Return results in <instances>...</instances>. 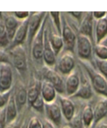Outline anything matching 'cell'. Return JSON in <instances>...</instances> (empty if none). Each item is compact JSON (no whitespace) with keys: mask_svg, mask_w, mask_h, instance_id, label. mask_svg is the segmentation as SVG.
<instances>
[{"mask_svg":"<svg viewBox=\"0 0 107 128\" xmlns=\"http://www.w3.org/2000/svg\"><path fill=\"white\" fill-rule=\"evenodd\" d=\"M81 63L87 72L91 81V84L96 92L107 98V80L99 72L88 62L81 60Z\"/></svg>","mask_w":107,"mask_h":128,"instance_id":"1","label":"cell"},{"mask_svg":"<svg viewBox=\"0 0 107 128\" xmlns=\"http://www.w3.org/2000/svg\"><path fill=\"white\" fill-rule=\"evenodd\" d=\"M47 13L43 20L39 30L37 32L32 42V55L36 60L43 59L44 48V33L48 19Z\"/></svg>","mask_w":107,"mask_h":128,"instance_id":"2","label":"cell"},{"mask_svg":"<svg viewBox=\"0 0 107 128\" xmlns=\"http://www.w3.org/2000/svg\"><path fill=\"white\" fill-rule=\"evenodd\" d=\"M47 12H37L31 14L29 16L27 35L26 40L29 47H31L32 42L37 33L40 28L41 23Z\"/></svg>","mask_w":107,"mask_h":128,"instance_id":"3","label":"cell"},{"mask_svg":"<svg viewBox=\"0 0 107 128\" xmlns=\"http://www.w3.org/2000/svg\"><path fill=\"white\" fill-rule=\"evenodd\" d=\"M93 42L86 36L79 34L77 37V53L82 60H88L92 56Z\"/></svg>","mask_w":107,"mask_h":128,"instance_id":"4","label":"cell"},{"mask_svg":"<svg viewBox=\"0 0 107 128\" xmlns=\"http://www.w3.org/2000/svg\"><path fill=\"white\" fill-rule=\"evenodd\" d=\"M45 111L47 119L57 126H60L62 120V113L60 106L55 100L45 104Z\"/></svg>","mask_w":107,"mask_h":128,"instance_id":"5","label":"cell"},{"mask_svg":"<svg viewBox=\"0 0 107 128\" xmlns=\"http://www.w3.org/2000/svg\"><path fill=\"white\" fill-rule=\"evenodd\" d=\"M13 82V72L9 64H0V92L11 89Z\"/></svg>","mask_w":107,"mask_h":128,"instance_id":"6","label":"cell"},{"mask_svg":"<svg viewBox=\"0 0 107 128\" xmlns=\"http://www.w3.org/2000/svg\"><path fill=\"white\" fill-rule=\"evenodd\" d=\"M63 21V25L62 27L61 36L64 46L69 52H72L76 43L77 37L74 31L66 22L65 20L64 19Z\"/></svg>","mask_w":107,"mask_h":128,"instance_id":"7","label":"cell"},{"mask_svg":"<svg viewBox=\"0 0 107 128\" xmlns=\"http://www.w3.org/2000/svg\"><path fill=\"white\" fill-rule=\"evenodd\" d=\"M10 50L11 51L12 62L15 68L19 72H25L27 68V63L25 52L21 45Z\"/></svg>","mask_w":107,"mask_h":128,"instance_id":"8","label":"cell"},{"mask_svg":"<svg viewBox=\"0 0 107 128\" xmlns=\"http://www.w3.org/2000/svg\"><path fill=\"white\" fill-rule=\"evenodd\" d=\"M44 76L45 79L53 85L57 92L63 94L65 92V83L58 72L52 69L47 68L44 71Z\"/></svg>","mask_w":107,"mask_h":128,"instance_id":"9","label":"cell"},{"mask_svg":"<svg viewBox=\"0 0 107 128\" xmlns=\"http://www.w3.org/2000/svg\"><path fill=\"white\" fill-rule=\"evenodd\" d=\"M29 17L20 22L19 25L16 31L13 40L10 42L7 49L11 50L14 48L21 45V44L26 40L28 32V26Z\"/></svg>","mask_w":107,"mask_h":128,"instance_id":"10","label":"cell"},{"mask_svg":"<svg viewBox=\"0 0 107 128\" xmlns=\"http://www.w3.org/2000/svg\"><path fill=\"white\" fill-rule=\"evenodd\" d=\"M75 60L71 52H66L60 58L57 62V69L63 74H69L74 69Z\"/></svg>","mask_w":107,"mask_h":128,"instance_id":"11","label":"cell"},{"mask_svg":"<svg viewBox=\"0 0 107 128\" xmlns=\"http://www.w3.org/2000/svg\"><path fill=\"white\" fill-rule=\"evenodd\" d=\"M55 55L52 50L49 40V32L45 28L44 33V48L43 59L48 66H52L55 64Z\"/></svg>","mask_w":107,"mask_h":128,"instance_id":"12","label":"cell"},{"mask_svg":"<svg viewBox=\"0 0 107 128\" xmlns=\"http://www.w3.org/2000/svg\"><path fill=\"white\" fill-rule=\"evenodd\" d=\"M94 112V122L92 127L95 128L99 122L107 116V98L104 97L96 103Z\"/></svg>","mask_w":107,"mask_h":128,"instance_id":"13","label":"cell"},{"mask_svg":"<svg viewBox=\"0 0 107 128\" xmlns=\"http://www.w3.org/2000/svg\"><path fill=\"white\" fill-rule=\"evenodd\" d=\"M94 19L93 12H87L82 20L79 33L89 37L93 42L94 41L93 36Z\"/></svg>","mask_w":107,"mask_h":128,"instance_id":"14","label":"cell"},{"mask_svg":"<svg viewBox=\"0 0 107 128\" xmlns=\"http://www.w3.org/2000/svg\"><path fill=\"white\" fill-rule=\"evenodd\" d=\"M56 92L53 85L47 80H44L41 84L40 93L45 103H49L55 101Z\"/></svg>","mask_w":107,"mask_h":128,"instance_id":"15","label":"cell"},{"mask_svg":"<svg viewBox=\"0 0 107 128\" xmlns=\"http://www.w3.org/2000/svg\"><path fill=\"white\" fill-rule=\"evenodd\" d=\"M80 85V79L78 74L75 72H72L68 74L65 83V93L67 97H72L75 94Z\"/></svg>","mask_w":107,"mask_h":128,"instance_id":"16","label":"cell"},{"mask_svg":"<svg viewBox=\"0 0 107 128\" xmlns=\"http://www.w3.org/2000/svg\"><path fill=\"white\" fill-rule=\"evenodd\" d=\"M107 36V14L103 18L97 20L95 30V44H100Z\"/></svg>","mask_w":107,"mask_h":128,"instance_id":"17","label":"cell"},{"mask_svg":"<svg viewBox=\"0 0 107 128\" xmlns=\"http://www.w3.org/2000/svg\"><path fill=\"white\" fill-rule=\"evenodd\" d=\"M59 100L62 114L67 121L70 122L75 114L74 104L68 97L61 96Z\"/></svg>","mask_w":107,"mask_h":128,"instance_id":"18","label":"cell"},{"mask_svg":"<svg viewBox=\"0 0 107 128\" xmlns=\"http://www.w3.org/2000/svg\"><path fill=\"white\" fill-rule=\"evenodd\" d=\"M18 112V111L14 99V95L12 93L8 102L5 106L6 124H11L16 120L17 117Z\"/></svg>","mask_w":107,"mask_h":128,"instance_id":"19","label":"cell"},{"mask_svg":"<svg viewBox=\"0 0 107 128\" xmlns=\"http://www.w3.org/2000/svg\"><path fill=\"white\" fill-rule=\"evenodd\" d=\"M3 20L9 39L11 42L20 23H19L18 20L14 15H8Z\"/></svg>","mask_w":107,"mask_h":128,"instance_id":"20","label":"cell"},{"mask_svg":"<svg viewBox=\"0 0 107 128\" xmlns=\"http://www.w3.org/2000/svg\"><path fill=\"white\" fill-rule=\"evenodd\" d=\"M93 94V92L92 86L87 80H85L83 84H80L77 91L71 97L89 99L92 97Z\"/></svg>","mask_w":107,"mask_h":128,"instance_id":"21","label":"cell"},{"mask_svg":"<svg viewBox=\"0 0 107 128\" xmlns=\"http://www.w3.org/2000/svg\"><path fill=\"white\" fill-rule=\"evenodd\" d=\"M49 40L52 50L54 51L55 56L61 52L64 46L61 35L59 34L51 32L49 33Z\"/></svg>","mask_w":107,"mask_h":128,"instance_id":"22","label":"cell"},{"mask_svg":"<svg viewBox=\"0 0 107 128\" xmlns=\"http://www.w3.org/2000/svg\"><path fill=\"white\" fill-rule=\"evenodd\" d=\"M81 118L84 128H90L93 126L94 122V112L92 106L86 105L82 111Z\"/></svg>","mask_w":107,"mask_h":128,"instance_id":"23","label":"cell"},{"mask_svg":"<svg viewBox=\"0 0 107 128\" xmlns=\"http://www.w3.org/2000/svg\"><path fill=\"white\" fill-rule=\"evenodd\" d=\"M14 99L19 112L27 102V91L25 88H20L14 96Z\"/></svg>","mask_w":107,"mask_h":128,"instance_id":"24","label":"cell"},{"mask_svg":"<svg viewBox=\"0 0 107 128\" xmlns=\"http://www.w3.org/2000/svg\"><path fill=\"white\" fill-rule=\"evenodd\" d=\"M10 41L5 29L3 20L1 19L0 23V48L5 49L9 46Z\"/></svg>","mask_w":107,"mask_h":128,"instance_id":"25","label":"cell"},{"mask_svg":"<svg viewBox=\"0 0 107 128\" xmlns=\"http://www.w3.org/2000/svg\"><path fill=\"white\" fill-rule=\"evenodd\" d=\"M40 87L38 84H35L27 91V102L30 106L40 95Z\"/></svg>","mask_w":107,"mask_h":128,"instance_id":"26","label":"cell"},{"mask_svg":"<svg viewBox=\"0 0 107 128\" xmlns=\"http://www.w3.org/2000/svg\"><path fill=\"white\" fill-rule=\"evenodd\" d=\"M96 58L100 60H107V46L103 44H95L94 47Z\"/></svg>","mask_w":107,"mask_h":128,"instance_id":"27","label":"cell"},{"mask_svg":"<svg viewBox=\"0 0 107 128\" xmlns=\"http://www.w3.org/2000/svg\"><path fill=\"white\" fill-rule=\"evenodd\" d=\"M95 60L99 72L107 80V60H100L97 59V58H95Z\"/></svg>","mask_w":107,"mask_h":128,"instance_id":"28","label":"cell"},{"mask_svg":"<svg viewBox=\"0 0 107 128\" xmlns=\"http://www.w3.org/2000/svg\"><path fill=\"white\" fill-rule=\"evenodd\" d=\"M45 101L40 94L37 99L30 105V106L36 111L39 112L43 113L45 111Z\"/></svg>","mask_w":107,"mask_h":128,"instance_id":"29","label":"cell"},{"mask_svg":"<svg viewBox=\"0 0 107 128\" xmlns=\"http://www.w3.org/2000/svg\"><path fill=\"white\" fill-rule=\"evenodd\" d=\"M50 15L53 19V22L55 25L56 29L58 30V34L61 35V20L60 18V12H51Z\"/></svg>","mask_w":107,"mask_h":128,"instance_id":"30","label":"cell"},{"mask_svg":"<svg viewBox=\"0 0 107 128\" xmlns=\"http://www.w3.org/2000/svg\"><path fill=\"white\" fill-rule=\"evenodd\" d=\"M11 94V89L6 92H0V109H2L6 106Z\"/></svg>","mask_w":107,"mask_h":128,"instance_id":"31","label":"cell"},{"mask_svg":"<svg viewBox=\"0 0 107 128\" xmlns=\"http://www.w3.org/2000/svg\"><path fill=\"white\" fill-rule=\"evenodd\" d=\"M27 128H42V122L37 116H32L27 124Z\"/></svg>","mask_w":107,"mask_h":128,"instance_id":"32","label":"cell"},{"mask_svg":"<svg viewBox=\"0 0 107 128\" xmlns=\"http://www.w3.org/2000/svg\"><path fill=\"white\" fill-rule=\"evenodd\" d=\"M70 122L72 128H84L81 114H75Z\"/></svg>","mask_w":107,"mask_h":128,"instance_id":"33","label":"cell"},{"mask_svg":"<svg viewBox=\"0 0 107 128\" xmlns=\"http://www.w3.org/2000/svg\"><path fill=\"white\" fill-rule=\"evenodd\" d=\"M7 63L10 65L9 55L4 49L0 48V64Z\"/></svg>","mask_w":107,"mask_h":128,"instance_id":"34","label":"cell"},{"mask_svg":"<svg viewBox=\"0 0 107 128\" xmlns=\"http://www.w3.org/2000/svg\"><path fill=\"white\" fill-rule=\"evenodd\" d=\"M14 16L18 20H24L28 18L30 16L29 12H15L14 13Z\"/></svg>","mask_w":107,"mask_h":128,"instance_id":"35","label":"cell"},{"mask_svg":"<svg viewBox=\"0 0 107 128\" xmlns=\"http://www.w3.org/2000/svg\"><path fill=\"white\" fill-rule=\"evenodd\" d=\"M6 126L5 107L0 110V128H5Z\"/></svg>","mask_w":107,"mask_h":128,"instance_id":"36","label":"cell"},{"mask_svg":"<svg viewBox=\"0 0 107 128\" xmlns=\"http://www.w3.org/2000/svg\"><path fill=\"white\" fill-rule=\"evenodd\" d=\"M107 14L106 12H93V16L94 18L96 20H98L100 19L105 18Z\"/></svg>","mask_w":107,"mask_h":128,"instance_id":"37","label":"cell"},{"mask_svg":"<svg viewBox=\"0 0 107 128\" xmlns=\"http://www.w3.org/2000/svg\"><path fill=\"white\" fill-rule=\"evenodd\" d=\"M42 128H55L54 125L47 119L42 122Z\"/></svg>","mask_w":107,"mask_h":128,"instance_id":"38","label":"cell"},{"mask_svg":"<svg viewBox=\"0 0 107 128\" xmlns=\"http://www.w3.org/2000/svg\"><path fill=\"white\" fill-rule=\"evenodd\" d=\"M21 124H20L15 120L14 122H12L11 124H6V128H21Z\"/></svg>","mask_w":107,"mask_h":128,"instance_id":"39","label":"cell"},{"mask_svg":"<svg viewBox=\"0 0 107 128\" xmlns=\"http://www.w3.org/2000/svg\"><path fill=\"white\" fill-rule=\"evenodd\" d=\"M69 13H70V14L73 16V17L77 19L81 18L83 14V12H71Z\"/></svg>","mask_w":107,"mask_h":128,"instance_id":"40","label":"cell"},{"mask_svg":"<svg viewBox=\"0 0 107 128\" xmlns=\"http://www.w3.org/2000/svg\"><path fill=\"white\" fill-rule=\"evenodd\" d=\"M101 44H103L106 46H107V37H106V38H105V40L101 42Z\"/></svg>","mask_w":107,"mask_h":128,"instance_id":"41","label":"cell"},{"mask_svg":"<svg viewBox=\"0 0 107 128\" xmlns=\"http://www.w3.org/2000/svg\"><path fill=\"white\" fill-rule=\"evenodd\" d=\"M98 128H107V124H103L100 125Z\"/></svg>","mask_w":107,"mask_h":128,"instance_id":"42","label":"cell"},{"mask_svg":"<svg viewBox=\"0 0 107 128\" xmlns=\"http://www.w3.org/2000/svg\"><path fill=\"white\" fill-rule=\"evenodd\" d=\"M21 128H27V123L26 122H23L21 124Z\"/></svg>","mask_w":107,"mask_h":128,"instance_id":"43","label":"cell"},{"mask_svg":"<svg viewBox=\"0 0 107 128\" xmlns=\"http://www.w3.org/2000/svg\"><path fill=\"white\" fill-rule=\"evenodd\" d=\"M62 128H72V127L70 125H65L63 126Z\"/></svg>","mask_w":107,"mask_h":128,"instance_id":"44","label":"cell"},{"mask_svg":"<svg viewBox=\"0 0 107 128\" xmlns=\"http://www.w3.org/2000/svg\"><path fill=\"white\" fill-rule=\"evenodd\" d=\"M1 19H2V17L0 16V23H1Z\"/></svg>","mask_w":107,"mask_h":128,"instance_id":"45","label":"cell"}]
</instances>
